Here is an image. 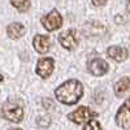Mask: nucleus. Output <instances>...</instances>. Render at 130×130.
Wrapping results in <instances>:
<instances>
[{
  "instance_id": "f257e3e1",
  "label": "nucleus",
  "mask_w": 130,
  "mask_h": 130,
  "mask_svg": "<svg viewBox=\"0 0 130 130\" xmlns=\"http://www.w3.org/2000/svg\"><path fill=\"white\" fill-rule=\"evenodd\" d=\"M56 99L67 105H73L77 103L83 95V86L77 79H69L60 85L55 91Z\"/></svg>"
},
{
  "instance_id": "f03ea898",
  "label": "nucleus",
  "mask_w": 130,
  "mask_h": 130,
  "mask_svg": "<svg viewBox=\"0 0 130 130\" xmlns=\"http://www.w3.org/2000/svg\"><path fill=\"white\" fill-rule=\"evenodd\" d=\"M0 117L10 122H21L24 120V107L18 102H3L0 103Z\"/></svg>"
},
{
  "instance_id": "7ed1b4c3",
  "label": "nucleus",
  "mask_w": 130,
  "mask_h": 130,
  "mask_svg": "<svg viewBox=\"0 0 130 130\" xmlns=\"http://www.w3.org/2000/svg\"><path fill=\"white\" fill-rule=\"evenodd\" d=\"M96 116H98L96 112L90 109L89 107H79L74 112L69 113L68 118L75 124H83V122H87V121L92 120V118H95Z\"/></svg>"
},
{
  "instance_id": "20e7f679",
  "label": "nucleus",
  "mask_w": 130,
  "mask_h": 130,
  "mask_svg": "<svg viewBox=\"0 0 130 130\" xmlns=\"http://www.w3.org/2000/svg\"><path fill=\"white\" fill-rule=\"evenodd\" d=\"M116 122L118 126L125 129V130L130 129V96L118 108L117 115H116Z\"/></svg>"
},
{
  "instance_id": "39448f33",
  "label": "nucleus",
  "mask_w": 130,
  "mask_h": 130,
  "mask_svg": "<svg viewBox=\"0 0 130 130\" xmlns=\"http://www.w3.org/2000/svg\"><path fill=\"white\" fill-rule=\"evenodd\" d=\"M59 42L64 48H67L69 51L75 50L78 46V38H77L75 29H68V30L62 31L59 35Z\"/></svg>"
},
{
  "instance_id": "423d86ee",
  "label": "nucleus",
  "mask_w": 130,
  "mask_h": 130,
  "mask_svg": "<svg viewBox=\"0 0 130 130\" xmlns=\"http://www.w3.org/2000/svg\"><path fill=\"white\" fill-rule=\"evenodd\" d=\"M42 25L44 26V29L48 30V31L57 30L62 25V18H61V16H60V13L57 12V10L53 9L47 16H44L42 18Z\"/></svg>"
},
{
  "instance_id": "0eeeda50",
  "label": "nucleus",
  "mask_w": 130,
  "mask_h": 130,
  "mask_svg": "<svg viewBox=\"0 0 130 130\" xmlns=\"http://www.w3.org/2000/svg\"><path fill=\"white\" fill-rule=\"evenodd\" d=\"M53 68H55V62H53V59L51 57H43L38 61L37 64V74L42 78H48L50 75L53 72Z\"/></svg>"
},
{
  "instance_id": "6e6552de",
  "label": "nucleus",
  "mask_w": 130,
  "mask_h": 130,
  "mask_svg": "<svg viewBox=\"0 0 130 130\" xmlns=\"http://www.w3.org/2000/svg\"><path fill=\"white\" fill-rule=\"evenodd\" d=\"M87 70L96 77L104 75L108 72V64L103 59H92L87 62Z\"/></svg>"
},
{
  "instance_id": "1a4fd4ad",
  "label": "nucleus",
  "mask_w": 130,
  "mask_h": 130,
  "mask_svg": "<svg viewBox=\"0 0 130 130\" xmlns=\"http://www.w3.org/2000/svg\"><path fill=\"white\" fill-rule=\"evenodd\" d=\"M107 55L109 56L112 60L117 61V62H122L127 59L129 52L126 48L120 47V46H111L107 50Z\"/></svg>"
},
{
  "instance_id": "9d476101",
  "label": "nucleus",
  "mask_w": 130,
  "mask_h": 130,
  "mask_svg": "<svg viewBox=\"0 0 130 130\" xmlns=\"http://www.w3.org/2000/svg\"><path fill=\"white\" fill-rule=\"evenodd\" d=\"M32 46L37 50V52L39 53H46L48 52L50 50V46H51V42H50V38L46 37V35H35L34 37V40H32Z\"/></svg>"
},
{
  "instance_id": "9b49d317",
  "label": "nucleus",
  "mask_w": 130,
  "mask_h": 130,
  "mask_svg": "<svg viewBox=\"0 0 130 130\" xmlns=\"http://www.w3.org/2000/svg\"><path fill=\"white\" fill-rule=\"evenodd\" d=\"M83 32L87 37H102L103 34H105V27L99 22H89L86 24Z\"/></svg>"
},
{
  "instance_id": "f8f14e48",
  "label": "nucleus",
  "mask_w": 130,
  "mask_h": 130,
  "mask_svg": "<svg viewBox=\"0 0 130 130\" xmlns=\"http://www.w3.org/2000/svg\"><path fill=\"white\" fill-rule=\"evenodd\" d=\"M113 90L117 96H122L126 92H130V77H124L118 79L113 86Z\"/></svg>"
},
{
  "instance_id": "ddd939ff",
  "label": "nucleus",
  "mask_w": 130,
  "mask_h": 130,
  "mask_svg": "<svg viewBox=\"0 0 130 130\" xmlns=\"http://www.w3.org/2000/svg\"><path fill=\"white\" fill-rule=\"evenodd\" d=\"M7 32H8V37L10 39H18L24 35V32H25V27L18 24V22H13V24H10L7 29Z\"/></svg>"
},
{
  "instance_id": "4468645a",
  "label": "nucleus",
  "mask_w": 130,
  "mask_h": 130,
  "mask_svg": "<svg viewBox=\"0 0 130 130\" xmlns=\"http://www.w3.org/2000/svg\"><path fill=\"white\" fill-rule=\"evenodd\" d=\"M10 4L20 12H26L30 8V0H10Z\"/></svg>"
},
{
  "instance_id": "2eb2a0df",
  "label": "nucleus",
  "mask_w": 130,
  "mask_h": 130,
  "mask_svg": "<svg viewBox=\"0 0 130 130\" xmlns=\"http://www.w3.org/2000/svg\"><path fill=\"white\" fill-rule=\"evenodd\" d=\"M83 130H103V127L99 124V121H96V120H94V118H92V120L86 122Z\"/></svg>"
},
{
  "instance_id": "dca6fc26",
  "label": "nucleus",
  "mask_w": 130,
  "mask_h": 130,
  "mask_svg": "<svg viewBox=\"0 0 130 130\" xmlns=\"http://www.w3.org/2000/svg\"><path fill=\"white\" fill-rule=\"evenodd\" d=\"M91 2H92V4H94L95 7H103V5L107 4L108 0H91Z\"/></svg>"
},
{
  "instance_id": "f3484780",
  "label": "nucleus",
  "mask_w": 130,
  "mask_h": 130,
  "mask_svg": "<svg viewBox=\"0 0 130 130\" xmlns=\"http://www.w3.org/2000/svg\"><path fill=\"white\" fill-rule=\"evenodd\" d=\"M122 18H124L122 16H116V20H115V21H116L117 24H122V22H124V20H122Z\"/></svg>"
},
{
  "instance_id": "a211bd4d",
  "label": "nucleus",
  "mask_w": 130,
  "mask_h": 130,
  "mask_svg": "<svg viewBox=\"0 0 130 130\" xmlns=\"http://www.w3.org/2000/svg\"><path fill=\"white\" fill-rule=\"evenodd\" d=\"M126 7H127V12L130 13V0H127V2H126Z\"/></svg>"
},
{
  "instance_id": "6ab92c4d",
  "label": "nucleus",
  "mask_w": 130,
  "mask_h": 130,
  "mask_svg": "<svg viewBox=\"0 0 130 130\" xmlns=\"http://www.w3.org/2000/svg\"><path fill=\"white\" fill-rule=\"evenodd\" d=\"M9 130H22V129H18V127H12V129H9Z\"/></svg>"
},
{
  "instance_id": "aec40b11",
  "label": "nucleus",
  "mask_w": 130,
  "mask_h": 130,
  "mask_svg": "<svg viewBox=\"0 0 130 130\" xmlns=\"http://www.w3.org/2000/svg\"><path fill=\"white\" fill-rule=\"evenodd\" d=\"M2 81H3V75H2V74H0V82H2Z\"/></svg>"
}]
</instances>
